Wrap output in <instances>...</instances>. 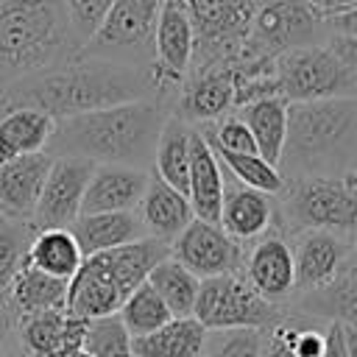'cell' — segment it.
Wrapping results in <instances>:
<instances>
[{"instance_id":"cell-1","label":"cell","mask_w":357,"mask_h":357,"mask_svg":"<svg viewBox=\"0 0 357 357\" xmlns=\"http://www.w3.org/2000/svg\"><path fill=\"white\" fill-rule=\"evenodd\" d=\"M145 98H159L153 70L75 56L11 84L0 95V117L11 109H39L53 120H64Z\"/></svg>"},{"instance_id":"cell-2","label":"cell","mask_w":357,"mask_h":357,"mask_svg":"<svg viewBox=\"0 0 357 357\" xmlns=\"http://www.w3.org/2000/svg\"><path fill=\"white\" fill-rule=\"evenodd\" d=\"M167 114L170 112L165 100L145 98L64 117L56 120L47 153L78 156L95 165H128L153 170V156Z\"/></svg>"},{"instance_id":"cell-3","label":"cell","mask_w":357,"mask_h":357,"mask_svg":"<svg viewBox=\"0 0 357 357\" xmlns=\"http://www.w3.org/2000/svg\"><path fill=\"white\" fill-rule=\"evenodd\" d=\"M357 167V95L290 103L279 170L284 178H349Z\"/></svg>"},{"instance_id":"cell-4","label":"cell","mask_w":357,"mask_h":357,"mask_svg":"<svg viewBox=\"0 0 357 357\" xmlns=\"http://www.w3.org/2000/svg\"><path fill=\"white\" fill-rule=\"evenodd\" d=\"M78 53L67 0H0V95Z\"/></svg>"},{"instance_id":"cell-5","label":"cell","mask_w":357,"mask_h":357,"mask_svg":"<svg viewBox=\"0 0 357 357\" xmlns=\"http://www.w3.org/2000/svg\"><path fill=\"white\" fill-rule=\"evenodd\" d=\"M276 226L287 237L329 229L357 240V190L346 178H284V190L276 195Z\"/></svg>"},{"instance_id":"cell-6","label":"cell","mask_w":357,"mask_h":357,"mask_svg":"<svg viewBox=\"0 0 357 357\" xmlns=\"http://www.w3.org/2000/svg\"><path fill=\"white\" fill-rule=\"evenodd\" d=\"M195 31L192 70L231 67L248 36L262 0H181Z\"/></svg>"},{"instance_id":"cell-7","label":"cell","mask_w":357,"mask_h":357,"mask_svg":"<svg viewBox=\"0 0 357 357\" xmlns=\"http://www.w3.org/2000/svg\"><path fill=\"white\" fill-rule=\"evenodd\" d=\"M162 3L165 0H114L98 33L81 47L78 56L153 70Z\"/></svg>"},{"instance_id":"cell-8","label":"cell","mask_w":357,"mask_h":357,"mask_svg":"<svg viewBox=\"0 0 357 357\" xmlns=\"http://www.w3.org/2000/svg\"><path fill=\"white\" fill-rule=\"evenodd\" d=\"M329 36H332L329 22L304 0H262L240 59L276 61L287 50L324 45L329 42Z\"/></svg>"},{"instance_id":"cell-9","label":"cell","mask_w":357,"mask_h":357,"mask_svg":"<svg viewBox=\"0 0 357 357\" xmlns=\"http://www.w3.org/2000/svg\"><path fill=\"white\" fill-rule=\"evenodd\" d=\"M195 318L209 332L229 329H273L284 318V307L268 301L240 273L201 279Z\"/></svg>"},{"instance_id":"cell-10","label":"cell","mask_w":357,"mask_h":357,"mask_svg":"<svg viewBox=\"0 0 357 357\" xmlns=\"http://www.w3.org/2000/svg\"><path fill=\"white\" fill-rule=\"evenodd\" d=\"M276 81H279V95L287 103L357 95V75L340 61V56L329 47V42L282 53L276 59Z\"/></svg>"},{"instance_id":"cell-11","label":"cell","mask_w":357,"mask_h":357,"mask_svg":"<svg viewBox=\"0 0 357 357\" xmlns=\"http://www.w3.org/2000/svg\"><path fill=\"white\" fill-rule=\"evenodd\" d=\"M195 56V31L192 20L181 0H165L156 22V59H153V81L159 100H165L170 112V100L187 81Z\"/></svg>"},{"instance_id":"cell-12","label":"cell","mask_w":357,"mask_h":357,"mask_svg":"<svg viewBox=\"0 0 357 357\" xmlns=\"http://www.w3.org/2000/svg\"><path fill=\"white\" fill-rule=\"evenodd\" d=\"M170 257L178 259L198 279L240 273L245 262V245H240L220 223L192 220L173 243Z\"/></svg>"},{"instance_id":"cell-13","label":"cell","mask_w":357,"mask_h":357,"mask_svg":"<svg viewBox=\"0 0 357 357\" xmlns=\"http://www.w3.org/2000/svg\"><path fill=\"white\" fill-rule=\"evenodd\" d=\"M95 173V162L78 156H53L45 190L33 215V229H73L81 218L86 184Z\"/></svg>"},{"instance_id":"cell-14","label":"cell","mask_w":357,"mask_h":357,"mask_svg":"<svg viewBox=\"0 0 357 357\" xmlns=\"http://www.w3.org/2000/svg\"><path fill=\"white\" fill-rule=\"evenodd\" d=\"M243 276L254 284L259 296L273 304L287 307L296 296V259L290 248V237L273 226L265 237L245 248Z\"/></svg>"},{"instance_id":"cell-15","label":"cell","mask_w":357,"mask_h":357,"mask_svg":"<svg viewBox=\"0 0 357 357\" xmlns=\"http://www.w3.org/2000/svg\"><path fill=\"white\" fill-rule=\"evenodd\" d=\"M354 237L329 229H304L290 237L293 259H296V293H307L329 284L340 273H346V262L351 254Z\"/></svg>"},{"instance_id":"cell-16","label":"cell","mask_w":357,"mask_h":357,"mask_svg":"<svg viewBox=\"0 0 357 357\" xmlns=\"http://www.w3.org/2000/svg\"><path fill=\"white\" fill-rule=\"evenodd\" d=\"M237 109V89L231 67H215L190 73L176 98L170 100V114L187 120L190 126H209Z\"/></svg>"},{"instance_id":"cell-17","label":"cell","mask_w":357,"mask_h":357,"mask_svg":"<svg viewBox=\"0 0 357 357\" xmlns=\"http://www.w3.org/2000/svg\"><path fill=\"white\" fill-rule=\"evenodd\" d=\"M170 257V243L156 237H142L128 245L100 251L84 259V268L92 271L98 279H103L109 287H114L123 298H128L139 284L148 282L151 271Z\"/></svg>"},{"instance_id":"cell-18","label":"cell","mask_w":357,"mask_h":357,"mask_svg":"<svg viewBox=\"0 0 357 357\" xmlns=\"http://www.w3.org/2000/svg\"><path fill=\"white\" fill-rule=\"evenodd\" d=\"M50 165L53 156L47 151L0 165V218L14 223H33Z\"/></svg>"},{"instance_id":"cell-19","label":"cell","mask_w":357,"mask_h":357,"mask_svg":"<svg viewBox=\"0 0 357 357\" xmlns=\"http://www.w3.org/2000/svg\"><path fill=\"white\" fill-rule=\"evenodd\" d=\"M86 318L70 310H50L14 318V337L31 357H64L84 346Z\"/></svg>"},{"instance_id":"cell-20","label":"cell","mask_w":357,"mask_h":357,"mask_svg":"<svg viewBox=\"0 0 357 357\" xmlns=\"http://www.w3.org/2000/svg\"><path fill=\"white\" fill-rule=\"evenodd\" d=\"M220 226L240 245L248 248L251 243H257L259 237H265L276 226V195L259 192V190L237 181L231 173H226Z\"/></svg>"},{"instance_id":"cell-21","label":"cell","mask_w":357,"mask_h":357,"mask_svg":"<svg viewBox=\"0 0 357 357\" xmlns=\"http://www.w3.org/2000/svg\"><path fill=\"white\" fill-rule=\"evenodd\" d=\"M151 181V170L128 165H95L86 184L81 215L98 212H137Z\"/></svg>"},{"instance_id":"cell-22","label":"cell","mask_w":357,"mask_h":357,"mask_svg":"<svg viewBox=\"0 0 357 357\" xmlns=\"http://www.w3.org/2000/svg\"><path fill=\"white\" fill-rule=\"evenodd\" d=\"M223 190H226V170L212 151L209 139L192 128V148H190V204L198 220L220 223L223 209Z\"/></svg>"},{"instance_id":"cell-23","label":"cell","mask_w":357,"mask_h":357,"mask_svg":"<svg viewBox=\"0 0 357 357\" xmlns=\"http://www.w3.org/2000/svg\"><path fill=\"white\" fill-rule=\"evenodd\" d=\"M137 212H139L148 234L156 240H165V243H173L195 220L190 195L176 190L165 178H159L153 170H151V181H148L145 198Z\"/></svg>"},{"instance_id":"cell-24","label":"cell","mask_w":357,"mask_h":357,"mask_svg":"<svg viewBox=\"0 0 357 357\" xmlns=\"http://www.w3.org/2000/svg\"><path fill=\"white\" fill-rule=\"evenodd\" d=\"M284 312L304 315L321 324L357 326V279L349 273H340L324 287L296 293L293 301L284 307Z\"/></svg>"},{"instance_id":"cell-25","label":"cell","mask_w":357,"mask_h":357,"mask_svg":"<svg viewBox=\"0 0 357 357\" xmlns=\"http://www.w3.org/2000/svg\"><path fill=\"white\" fill-rule=\"evenodd\" d=\"M73 234L84 251V257L112 251L120 245H128L134 240L151 237L139 212H98V215H81L73 223Z\"/></svg>"},{"instance_id":"cell-26","label":"cell","mask_w":357,"mask_h":357,"mask_svg":"<svg viewBox=\"0 0 357 357\" xmlns=\"http://www.w3.org/2000/svg\"><path fill=\"white\" fill-rule=\"evenodd\" d=\"M67 296H70L67 279L50 276L45 271L33 268L31 262H25L6 296V310L11 318L50 312V310H67Z\"/></svg>"},{"instance_id":"cell-27","label":"cell","mask_w":357,"mask_h":357,"mask_svg":"<svg viewBox=\"0 0 357 357\" xmlns=\"http://www.w3.org/2000/svg\"><path fill=\"white\" fill-rule=\"evenodd\" d=\"M56 120L39 109H11L0 117V165L47 151Z\"/></svg>"},{"instance_id":"cell-28","label":"cell","mask_w":357,"mask_h":357,"mask_svg":"<svg viewBox=\"0 0 357 357\" xmlns=\"http://www.w3.org/2000/svg\"><path fill=\"white\" fill-rule=\"evenodd\" d=\"M209 329L195 318H170L162 329L134 337V357H204Z\"/></svg>"},{"instance_id":"cell-29","label":"cell","mask_w":357,"mask_h":357,"mask_svg":"<svg viewBox=\"0 0 357 357\" xmlns=\"http://www.w3.org/2000/svg\"><path fill=\"white\" fill-rule=\"evenodd\" d=\"M287 109H290V103L284 98H262V100L234 109L248 123V128L257 139L259 156H265L276 167L282 162V151H284V139H287Z\"/></svg>"},{"instance_id":"cell-30","label":"cell","mask_w":357,"mask_h":357,"mask_svg":"<svg viewBox=\"0 0 357 357\" xmlns=\"http://www.w3.org/2000/svg\"><path fill=\"white\" fill-rule=\"evenodd\" d=\"M192 128L187 120L167 114L165 128L159 134L153 173L173 184L181 192H190V148H192Z\"/></svg>"},{"instance_id":"cell-31","label":"cell","mask_w":357,"mask_h":357,"mask_svg":"<svg viewBox=\"0 0 357 357\" xmlns=\"http://www.w3.org/2000/svg\"><path fill=\"white\" fill-rule=\"evenodd\" d=\"M84 251L73 234V229H39L33 234L28 262L50 276L73 279L84 265Z\"/></svg>"},{"instance_id":"cell-32","label":"cell","mask_w":357,"mask_h":357,"mask_svg":"<svg viewBox=\"0 0 357 357\" xmlns=\"http://www.w3.org/2000/svg\"><path fill=\"white\" fill-rule=\"evenodd\" d=\"M148 282L153 284V290L165 298V304L170 307V312L176 318H187L195 315V304H198V293H201V279L187 271L178 259L165 257L148 276Z\"/></svg>"},{"instance_id":"cell-33","label":"cell","mask_w":357,"mask_h":357,"mask_svg":"<svg viewBox=\"0 0 357 357\" xmlns=\"http://www.w3.org/2000/svg\"><path fill=\"white\" fill-rule=\"evenodd\" d=\"M120 318L126 324V329L131 332V337H142V335H151L156 329H162L170 318H176L170 312V307L165 304V298L153 290L151 282L139 284L120 307Z\"/></svg>"},{"instance_id":"cell-34","label":"cell","mask_w":357,"mask_h":357,"mask_svg":"<svg viewBox=\"0 0 357 357\" xmlns=\"http://www.w3.org/2000/svg\"><path fill=\"white\" fill-rule=\"evenodd\" d=\"M33 223H14L0 218V304H6V296L28 262V251L33 243Z\"/></svg>"},{"instance_id":"cell-35","label":"cell","mask_w":357,"mask_h":357,"mask_svg":"<svg viewBox=\"0 0 357 357\" xmlns=\"http://www.w3.org/2000/svg\"><path fill=\"white\" fill-rule=\"evenodd\" d=\"M220 159V165L226 167V173H231L237 181L259 190V192H268V195H279L284 190V176L276 165H271L265 156L259 153H231V151H220V148H212Z\"/></svg>"},{"instance_id":"cell-36","label":"cell","mask_w":357,"mask_h":357,"mask_svg":"<svg viewBox=\"0 0 357 357\" xmlns=\"http://www.w3.org/2000/svg\"><path fill=\"white\" fill-rule=\"evenodd\" d=\"M131 343H134V337L126 329L120 312L103 315V318H92L86 324L84 349L89 354H95V357H134Z\"/></svg>"},{"instance_id":"cell-37","label":"cell","mask_w":357,"mask_h":357,"mask_svg":"<svg viewBox=\"0 0 357 357\" xmlns=\"http://www.w3.org/2000/svg\"><path fill=\"white\" fill-rule=\"evenodd\" d=\"M271 329H229L209 332L204 357H268Z\"/></svg>"},{"instance_id":"cell-38","label":"cell","mask_w":357,"mask_h":357,"mask_svg":"<svg viewBox=\"0 0 357 357\" xmlns=\"http://www.w3.org/2000/svg\"><path fill=\"white\" fill-rule=\"evenodd\" d=\"M112 6H114V0H67V14H70L73 31H75V39L81 42V47L98 33V28L106 20Z\"/></svg>"},{"instance_id":"cell-39","label":"cell","mask_w":357,"mask_h":357,"mask_svg":"<svg viewBox=\"0 0 357 357\" xmlns=\"http://www.w3.org/2000/svg\"><path fill=\"white\" fill-rule=\"evenodd\" d=\"M329 47L340 56V61L357 75V36H343V33H335L329 36Z\"/></svg>"},{"instance_id":"cell-40","label":"cell","mask_w":357,"mask_h":357,"mask_svg":"<svg viewBox=\"0 0 357 357\" xmlns=\"http://www.w3.org/2000/svg\"><path fill=\"white\" fill-rule=\"evenodd\" d=\"M329 22V31H332V36L335 33H343V36H357V0L343 11V14H337V17H332V20H326Z\"/></svg>"},{"instance_id":"cell-41","label":"cell","mask_w":357,"mask_h":357,"mask_svg":"<svg viewBox=\"0 0 357 357\" xmlns=\"http://www.w3.org/2000/svg\"><path fill=\"white\" fill-rule=\"evenodd\" d=\"M310 8H315L324 20H332V17H337V14H343L354 0H304Z\"/></svg>"},{"instance_id":"cell-42","label":"cell","mask_w":357,"mask_h":357,"mask_svg":"<svg viewBox=\"0 0 357 357\" xmlns=\"http://www.w3.org/2000/svg\"><path fill=\"white\" fill-rule=\"evenodd\" d=\"M324 357H346V346H343L340 324H329V340H326V351H324Z\"/></svg>"},{"instance_id":"cell-43","label":"cell","mask_w":357,"mask_h":357,"mask_svg":"<svg viewBox=\"0 0 357 357\" xmlns=\"http://www.w3.org/2000/svg\"><path fill=\"white\" fill-rule=\"evenodd\" d=\"M14 343V318L8 315V310L0 312V357L8 351V346Z\"/></svg>"},{"instance_id":"cell-44","label":"cell","mask_w":357,"mask_h":357,"mask_svg":"<svg viewBox=\"0 0 357 357\" xmlns=\"http://www.w3.org/2000/svg\"><path fill=\"white\" fill-rule=\"evenodd\" d=\"M268 357H296L293 351H290V346L271 329V340H268Z\"/></svg>"},{"instance_id":"cell-45","label":"cell","mask_w":357,"mask_h":357,"mask_svg":"<svg viewBox=\"0 0 357 357\" xmlns=\"http://www.w3.org/2000/svg\"><path fill=\"white\" fill-rule=\"evenodd\" d=\"M340 332H343L346 357H357V326H340Z\"/></svg>"},{"instance_id":"cell-46","label":"cell","mask_w":357,"mask_h":357,"mask_svg":"<svg viewBox=\"0 0 357 357\" xmlns=\"http://www.w3.org/2000/svg\"><path fill=\"white\" fill-rule=\"evenodd\" d=\"M346 273L357 279V240H354V245H351V254H349V262H346Z\"/></svg>"},{"instance_id":"cell-47","label":"cell","mask_w":357,"mask_h":357,"mask_svg":"<svg viewBox=\"0 0 357 357\" xmlns=\"http://www.w3.org/2000/svg\"><path fill=\"white\" fill-rule=\"evenodd\" d=\"M3 357H31V354H28V351H25V349H22V346L17 343V337H14V343L8 346V351H6Z\"/></svg>"},{"instance_id":"cell-48","label":"cell","mask_w":357,"mask_h":357,"mask_svg":"<svg viewBox=\"0 0 357 357\" xmlns=\"http://www.w3.org/2000/svg\"><path fill=\"white\" fill-rule=\"evenodd\" d=\"M64 357H95V354H89V351L81 346V349H75V351H70V354H64Z\"/></svg>"},{"instance_id":"cell-49","label":"cell","mask_w":357,"mask_h":357,"mask_svg":"<svg viewBox=\"0 0 357 357\" xmlns=\"http://www.w3.org/2000/svg\"><path fill=\"white\" fill-rule=\"evenodd\" d=\"M346 181H349V184H351V187H354V190H357V167H354V170H351V176H349V178H346Z\"/></svg>"},{"instance_id":"cell-50","label":"cell","mask_w":357,"mask_h":357,"mask_svg":"<svg viewBox=\"0 0 357 357\" xmlns=\"http://www.w3.org/2000/svg\"><path fill=\"white\" fill-rule=\"evenodd\" d=\"M3 310H6V304H0V312H3Z\"/></svg>"}]
</instances>
